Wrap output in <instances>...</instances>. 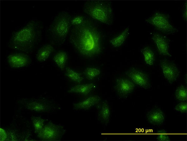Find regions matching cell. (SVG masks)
Returning a JSON list of instances; mask_svg holds the SVG:
<instances>
[{
  "label": "cell",
  "mask_w": 187,
  "mask_h": 141,
  "mask_svg": "<svg viewBox=\"0 0 187 141\" xmlns=\"http://www.w3.org/2000/svg\"><path fill=\"white\" fill-rule=\"evenodd\" d=\"M175 109L182 113H186L187 110V102L185 101L181 102L175 106Z\"/></svg>",
  "instance_id": "cell-27"
},
{
  "label": "cell",
  "mask_w": 187,
  "mask_h": 141,
  "mask_svg": "<svg viewBox=\"0 0 187 141\" xmlns=\"http://www.w3.org/2000/svg\"><path fill=\"white\" fill-rule=\"evenodd\" d=\"M83 11L93 19L108 25H112L113 13L112 2L108 0L86 1Z\"/></svg>",
  "instance_id": "cell-3"
},
{
  "label": "cell",
  "mask_w": 187,
  "mask_h": 141,
  "mask_svg": "<svg viewBox=\"0 0 187 141\" xmlns=\"http://www.w3.org/2000/svg\"><path fill=\"white\" fill-rule=\"evenodd\" d=\"M148 122L154 125H158L162 124L165 119V115L163 111L158 108L153 109L147 114Z\"/></svg>",
  "instance_id": "cell-15"
},
{
  "label": "cell",
  "mask_w": 187,
  "mask_h": 141,
  "mask_svg": "<svg viewBox=\"0 0 187 141\" xmlns=\"http://www.w3.org/2000/svg\"><path fill=\"white\" fill-rule=\"evenodd\" d=\"M7 61L11 68H19L26 67L31 62L30 57L27 53L20 52L8 56Z\"/></svg>",
  "instance_id": "cell-10"
},
{
  "label": "cell",
  "mask_w": 187,
  "mask_h": 141,
  "mask_svg": "<svg viewBox=\"0 0 187 141\" xmlns=\"http://www.w3.org/2000/svg\"><path fill=\"white\" fill-rule=\"evenodd\" d=\"M152 39L159 54L171 56L169 52V42L167 38L161 34L156 33L153 34Z\"/></svg>",
  "instance_id": "cell-12"
},
{
  "label": "cell",
  "mask_w": 187,
  "mask_h": 141,
  "mask_svg": "<svg viewBox=\"0 0 187 141\" xmlns=\"http://www.w3.org/2000/svg\"><path fill=\"white\" fill-rule=\"evenodd\" d=\"M156 139L159 141H170V139L167 132L164 129H161L157 132Z\"/></svg>",
  "instance_id": "cell-25"
},
{
  "label": "cell",
  "mask_w": 187,
  "mask_h": 141,
  "mask_svg": "<svg viewBox=\"0 0 187 141\" xmlns=\"http://www.w3.org/2000/svg\"><path fill=\"white\" fill-rule=\"evenodd\" d=\"M145 21L158 30L167 35L173 34L178 31L170 23L168 16L162 12H156Z\"/></svg>",
  "instance_id": "cell-6"
},
{
  "label": "cell",
  "mask_w": 187,
  "mask_h": 141,
  "mask_svg": "<svg viewBox=\"0 0 187 141\" xmlns=\"http://www.w3.org/2000/svg\"><path fill=\"white\" fill-rule=\"evenodd\" d=\"M98 119L99 121L105 125H107L110 121L111 110L108 102L103 101L98 110Z\"/></svg>",
  "instance_id": "cell-14"
},
{
  "label": "cell",
  "mask_w": 187,
  "mask_h": 141,
  "mask_svg": "<svg viewBox=\"0 0 187 141\" xmlns=\"http://www.w3.org/2000/svg\"><path fill=\"white\" fill-rule=\"evenodd\" d=\"M42 28L38 21L31 20L21 29L12 33L9 42V47L26 53L31 52L40 40Z\"/></svg>",
  "instance_id": "cell-2"
},
{
  "label": "cell",
  "mask_w": 187,
  "mask_h": 141,
  "mask_svg": "<svg viewBox=\"0 0 187 141\" xmlns=\"http://www.w3.org/2000/svg\"><path fill=\"white\" fill-rule=\"evenodd\" d=\"M85 17L81 15H78L71 18V25L73 26H77L82 23L84 21Z\"/></svg>",
  "instance_id": "cell-26"
},
{
  "label": "cell",
  "mask_w": 187,
  "mask_h": 141,
  "mask_svg": "<svg viewBox=\"0 0 187 141\" xmlns=\"http://www.w3.org/2000/svg\"><path fill=\"white\" fill-rule=\"evenodd\" d=\"M18 102L27 109L37 112H50L56 108L53 101L45 98H22Z\"/></svg>",
  "instance_id": "cell-5"
},
{
  "label": "cell",
  "mask_w": 187,
  "mask_h": 141,
  "mask_svg": "<svg viewBox=\"0 0 187 141\" xmlns=\"http://www.w3.org/2000/svg\"><path fill=\"white\" fill-rule=\"evenodd\" d=\"M71 19L69 12L65 11L60 12L55 17L49 29L54 43L60 45L65 42L71 25Z\"/></svg>",
  "instance_id": "cell-4"
},
{
  "label": "cell",
  "mask_w": 187,
  "mask_h": 141,
  "mask_svg": "<svg viewBox=\"0 0 187 141\" xmlns=\"http://www.w3.org/2000/svg\"><path fill=\"white\" fill-rule=\"evenodd\" d=\"M96 87L93 83L77 85L70 87L68 91L70 93H75L83 95H88Z\"/></svg>",
  "instance_id": "cell-17"
},
{
  "label": "cell",
  "mask_w": 187,
  "mask_h": 141,
  "mask_svg": "<svg viewBox=\"0 0 187 141\" xmlns=\"http://www.w3.org/2000/svg\"><path fill=\"white\" fill-rule=\"evenodd\" d=\"M69 39L76 51L84 57L93 58L102 52L101 33L95 23L89 19L85 17L82 23L73 26Z\"/></svg>",
  "instance_id": "cell-1"
},
{
  "label": "cell",
  "mask_w": 187,
  "mask_h": 141,
  "mask_svg": "<svg viewBox=\"0 0 187 141\" xmlns=\"http://www.w3.org/2000/svg\"><path fill=\"white\" fill-rule=\"evenodd\" d=\"M126 75L134 84L140 87L147 89L151 87L148 75L141 70L132 67L125 73Z\"/></svg>",
  "instance_id": "cell-8"
},
{
  "label": "cell",
  "mask_w": 187,
  "mask_h": 141,
  "mask_svg": "<svg viewBox=\"0 0 187 141\" xmlns=\"http://www.w3.org/2000/svg\"><path fill=\"white\" fill-rule=\"evenodd\" d=\"M129 34V27H128L118 36L112 38L109 41V43L113 47H119L123 44Z\"/></svg>",
  "instance_id": "cell-19"
},
{
  "label": "cell",
  "mask_w": 187,
  "mask_h": 141,
  "mask_svg": "<svg viewBox=\"0 0 187 141\" xmlns=\"http://www.w3.org/2000/svg\"><path fill=\"white\" fill-rule=\"evenodd\" d=\"M65 75L71 80L78 83H80L84 78L79 73L68 67L65 68Z\"/></svg>",
  "instance_id": "cell-21"
},
{
  "label": "cell",
  "mask_w": 187,
  "mask_h": 141,
  "mask_svg": "<svg viewBox=\"0 0 187 141\" xmlns=\"http://www.w3.org/2000/svg\"><path fill=\"white\" fill-rule=\"evenodd\" d=\"M7 140V131L4 129L0 128V140L5 141Z\"/></svg>",
  "instance_id": "cell-28"
},
{
  "label": "cell",
  "mask_w": 187,
  "mask_h": 141,
  "mask_svg": "<svg viewBox=\"0 0 187 141\" xmlns=\"http://www.w3.org/2000/svg\"><path fill=\"white\" fill-rule=\"evenodd\" d=\"M68 59L67 53L63 51H59L54 55L53 59L56 66L62 71L66 68V64Z\"/></svg>",
  "instance_id": "cell-18"
},
{
  "label": "cell",
  "mask_w": 187,
  "mask_h": 141,
  "mask_svg": "<svg viewBox=\"0 0 187 141\" xmlns=\"http://www.w3.org/2000/svg\"><path fill=\"white\" fill-rule=\"evenodd\" d=\"M31 120L35 133L37 134L44 125L45 120L40 117L33 116Z\"/></svg>",
  "instance_id": "cell-24"
},
{
  "label": "cell",
  "mask_w": 187,
  "mask_h": 141,
  "mask_svg": "<svg viewBox=\"0 0 187 141\" xmlns=\"http://www.w3.org/2000/svg\"><path fill=\"white\" fill-rule=\"evenodd\" d=\"M65 132L62 125L49 122L44 125L37 134L42 141H58L61 139Z\"/></svg>",
  "instance_id": "cell-7"
},
{
  "label": "cell",
  "mask_w": 187,
  "mask_h": 141,
  "mask_svg": "<svg viewBox=\"0 0 187 141\" xmlns=\"http://www.w3.org/2000/svg\"><path fill=\"white\" fill-rule=\"evenodd\" d=\"M101 100L100 97L98 95L89 96L83 100L73 105V108L76 110L89 109L98 104Z\"/></svg>",
  "instance_id": "cell-13"
},
{
  "label": "cell",
  "mask_w": 187,
  "mask_h": 141,
  "mask_svg": "<svg viewBox=\"0 0 187 141\" xmlns=\"http://www.w3.org/2000/svg\"><path fill=\"white\" fill-rule=\"evenodd\" d=\"M175 97L176 99L180 101H185L187 100V91L186 87L183 85L179 86L176 90Z\"/></svg>",
  "instance_id": "cell-23"
},
{
  "label": "cell",
  "mask_w": 187,
  "mask_h": 141,
  "mask_svg": "<svg viewBox=\"0 0 187 141\" xmlns=\"http://www.w3.org/2000/svg\"><path fill=\"white\" fill-rule=\"evenodd\" d=\"M144 61L146 64L149 66L153 65L155 60V54L153 50L149 46H145L141 50Z\"/></svg>",
  "instance_id": "cell-20"
},
{
  "label": "cell",
  "mask_w": 187,
  "mask_h": 141,
  "mask_svg": "<svg viewBox=\"0 0 187 141\" xmlns=\"http://www.w3.org/2000/svg\"><path fill=\"white\" fill-rule=\"evenodd\" d=\"M160 66L164 77L170 83H173L179 77L180 71L172 61L164 59L160 61Z\"/></svg>",
  "instance_id": "cell-9"
},
{
  "label": "cell",
  "mask_w": 187,
  "mask_h": 141,
  "mask_svg": "<svg viewBox=\"0 0 187 141\" xmlns=\"http://www.w3.org/2000/svg\"><path fill=\"white\" fill-rule=\"evenodd\" d=\"M54 51L53 46L50 44H45L41 46L38 50L36 58L39 62L46 61Z\"/></svg>",
  "instance_id": "cell-16"
},
{
  "label": "cell",
  "mask_w": 187,
  "mask_h": 141,
  "mask_svg": "<svg viewBox=\"0 0 187 141\" xmlns=\"http://www.w3.org/2000/svg\"><path fill=\"white\" fill-rule=\"evenodd\" d=\"M182 17L184 20L186 21L187 18V2L185 3L182 12Z\"/></svg>",
  "instance_id": "cell-29"
},
{
  "label": "cell",
  "mask_w": 187,
  "mask_h": 141,
  "mask_svg": "<svg viewBox=\"0 0 187 141\" xmlns=\"http://www.w3.org/2000/svg\"><path fill=\"white\" fill-rule=\"evenodd\" d=\"M101 73L100 70L95 67H89L86 68L83 73L85 77L89 80H92Z\"/></svg>",
  "instance_id": "cell-22"
},
{
  "label": "cell",
  "mask_w": 187,
  "mask_h": 141,
  "mask_svg": "<svg viewBox=\"0 0 187 141\" xmlns=\"http://www.w3.org/2000/svg\"><path fill=\"white\" fill-rule=\"evenodd\" d=\"M134 84L129 79L118 77L114 87L117 94L122 98H126L133 91Z\"/></svg>",
  "instance_id": "cell-11"
}]
</instances>
